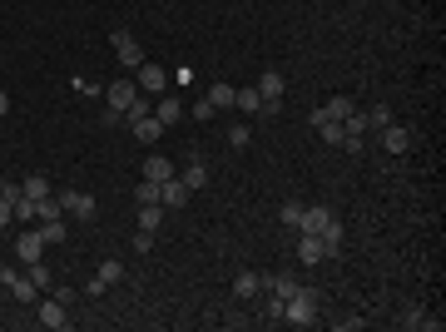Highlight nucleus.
<instances>
[{
	"label": "nucleus",
	"mask_w": 446,
	"mask_h": 332,
	"mask_svg": "<svg viewBox=\"0 0 446 332\" xmlns=\"http://www.w3.org/2000/svg\"><path fill=\"white\" fill-rule=\"evenodd\" d=\"M95 278H100V283H105V288H114V283H119V278H124V268H119V263H114V258H105V263H100V273H95Z\"/></svg>",
	"instance_id": "nucleus-26"
},
{
	"label": "nucleus",
	"mask_w": 446,
	"mask_h": 332,
	"mask_svg": "<svg viewBox=\"0 0 446 332\" xmlns=\"http://www.w3.org/2000/svg\"><path fill=\"white\" fill-rule=\"evenodd\" d=\"M233 110H243V114H263V95H258L253 85H243V90L233 95Z\"/></svg>",
	"instance_id": "nucleus-18"
},
{
	"label": "nucleus",
	"mask_w": 446,
	"mask_h": 332,
	"mask_svg": "<svg viewBox=\"0 0 446 332\" xmlns=\"http://www.w3.org/2000/svg\"><path fill=\"white\" fill-rule=\"evenodd\" d=\"M144 179H149V184H169V179H174V164L154 154V159H144Z\"/></svg>",
	"instance_id": "nucleus-17"
},
{
	"label": "nucleus",
	"mask_w": 446,
	"mask_h": 332,
	"mask_svg": "<svg viewBox=\"0 0 446 332\" xmlns=\"http://www.w3.org/2000/svg\"><path fill=\"white\" fill-rule=\"evenodd\" d=\"M114 55H119L124 70H139V65H144V45H139L134 35H124V30H114Z\"/></svg>",
	"instance_id": "nucleus-5"
},
{
	"label": "nucleus",
	"mask_w": 446,
	"mask_h": 332,
	"mask_svg": "<svg viewBox=\"0 0 446 332\" xmlns=\"http://www.w3.org/2000/svg\"><path fill=\"white\" fill-rule=\"evenodd\" d=\"M20 189H25V199H45V194H50V179H45V174H30Z\"/></svg>",
	"instance_id": "nucleus-22"
},
{
	"label": "nucleus",
	"mask_w": 446,
	"mask_h": 332,
	"mask_svg": "<svg viewBox=\"0 0 446 332\" xmlns=\"http://www.w3.org/2000/svg\"><path fill=\"white\" fill-rule=\"evenodd\" d=\"M129 129H134V139H139V144H159V134H164V124H159L154 114H144V119H134Z\"/></svg>",
	"instance_id": "nucleus-13"
},
{
	"label": "nucleus",
	"mask_w": 446,
	"mask_h": 332,
	"mask_svg": "<svg viewBox=\"0 0 446 332\" xmlns=\"http://www.w3.org/2000/svg\"><path fill=\"white\" fill-rule=\"evenodd\" d=\"M134 85H139V95H164V90H169V75H164L159 65L144 60V65L134 70Z\"/></svg>",
	"instance_id": "nucleus-6"
},
{
	"label": "nucleus",
	"mask_w": 446,
	"mask_h": 332,
	"mask_svg": "<svg viewBox=\"0 0 446 332\" xmlns=\"http://www.w3.org/2000/svg\"><path fill=\"white\" fill-rule=\"evenodd\" d=\"M298 233H318L328 248H342V219H337L328 204H313V209H303V223H298Z\"/></svg>",
	"instance_id": "nucleus-1"
},
{
	"label": "nucleus",
	"mask_w": 446,
	"mask_h": 332,
	"mask_svg": "<svg viewBox=\"0 0 446 332\" xmlns=\"http://www.w3.org/2000/svg\"><path fill=\"white\" fill-rule=\"evenodd\" d=\"M25 273H30V283H35V288H55V273H50L45 263H25Z\"/></svg>",
	"instance_id": "nucleus-23"
},
{
	"label": "nucleus",
	"mask_w": 446,
	"mask_h": 332,
	"mask_svg": "<svg viewBox=\"0 0 446 332\" xmlns=\"http://www.w3.org/2000/svg\"><path fill=\"white\" fill-rule=\"evenodd\" d=\"M154 119H159V124H164V129H169V124H174V119H184V105H179V100H174V95H159V105H154Z\"/></svg>",
	"instance_id": "nucleus-16"
},
{
	"label": "nucleus",
	"mask_w": 446,
	"mask_h": 332,
	"mask_svg": "<svg viewBox=\"0 0 446 332\" xmlns=\"http://www.w3.org/2000/svg\"><path fill=\"white\" fill-rule=\"evenodd\" d=\"M283 323H293V328H313V323H318V298H313V288H298V293L283 303Z\"/></svg>",
	"instance_id": "nucleus-2"
},
{
	"label": "nucleus",
	"mask_w": 446,
	"mask_h": 332,
	"mask_svg": "<svg viewBox=\"0 0 446 332\" xmlns=\"http://www.w3.org/2000/svg\"><path fill=\"white\" fill-rule=\"evenodd\" d=\"M40 253H45V238H40V233L15 238V258H20V263H40Z\"/></svg>",
	"instance_id": "nucleus-12"
},
{
	"label": "nucleus",
	"mask_w": 446,
	"mask_h": 332,
	"mask_svg": "<svg viewBox=\"0 0 446 332\" xmlns=\"http://www.w3.org/2000/svg\"><path fill=\"white\" fill-rule=\"evenodd\" d=\"M40 323H45L50 332H65L75 318H70V308H65L60 298H50V303H40Z\"/></svg>",
	"instance_id": "nucleus-7"
},
{
	"label": "nucleus",
	"mask_w": 446,
	"mask_h": 332,
	"mask_svg": "<svg viewBox=\"0 0 446 332\" xmlns=\"http://www.w3.org/2000/svg\"><path fill=\"white\" fill-rule=\"evenodd\" d=\"M149 248H154V233L139 228V233H134V253H149Z\"/></svg>",
	"instance_id": "nucleus-31"
},
{
	"label": "nucleus",
	"mask_w": 446,
	"mask_h": 332,
	"mask_svg": "<svg viewBox=\"0 0 446 332\" xmlns=\"http://www.w3.org/2000/svg\"><path fill=\"white\" fill-rule=\"evenodd\" d=\"M377 134H382V144H387V154H407V149H412V129H402L397 119H392L387 129H377Z\"/></svg>",
	"instance_id": "nucleus-10"
},
{
	"label": "nucleus",
	"mask_w": 446,
	"mask_h": 332,
	"mask_svg": "<svg viewBox=\"0 0 446 332\" xmlns=\"http://www.w3.org/2000/svg\"><path fill=\"white\" fill-rule=\"evenodd\" d=\"M233 293H238V303L258 298V293H263V273H238V278H233Z\"/></svg>",
	"instance_id": "nucleus-15"
},
{
	"label": "nucleus",
	"mask_w": 446,
	"mask_h": 332,
	"mask_svg": "<svg viewBox=\"0 0 446 332\" xmlns=\"http://www.w3.org/2000/svg\"><path fill=\"white\" fill-rule=\"evenodd\" d=\"M362 328H367L362 318H342V323H337V332H362Z\"/></svg>",
	"instance_id": "nucleus-33"
},
{
	"label": "nucleus",
	"mask_w": 446,
	"mask_h": 332,
	"mask_svg": "<svg viewBox=\"0 0 446 332\" xmlns=\"http://www.w3.org/2000/svg\"><path fill=\"white\" fill-rule=\"evenodd\" d=\"M362 119H367V129H387V124H392V110H387V105H372Z\"/></svg>",
	"instance_id": "nucleus-24"
},
{
	"label": "nucleus",
	"mask_w": 446,
	"mask_h": 332,
	"mask_svg": "<svg viewBox=\"0 0 446 332\" xmlns=\"http://www.w3.org/2000/svg\"><path fill=\"white\" fill-rule=\"evenodd\" d=\"M278 219H283V228H293V233H298V223H303V204H283V209H278Z\"/></svg>",
	"instance_id": "nucleus-27"
},
{
	"label": "nucleus",
	"mask_w": 446,
	"mask_h": 332,
	"mask_svg": "<svg viewBox=\"0 0 446 332\" xmlns=\"http://www.w3.org/2000/svg\"><path fill=\"white\" fill-rule=\"evenodd\" d=\"M253 90L263 95V114H258V119H273V114H278V105H283V75H273V70H268V75H258V85H253Z\"/></svg>",
	"instance_id": "nucleus-4"
},
{
	"label": "nucleus",
	"mask_w": 446,
	"mask_h": 332,
	"mask_svg": "<svg viewBox=\"0 0 446 332\" xmlns=\"http://www.w3.org/2000/svg\"><path fill=\"white\" fill-rule=\"evenodd\" d=\"M134 199H139V204H159V184H149V179H144V184L134 189Z\"/></svg>",
	"instance_id": "nucleus-29"
},
{
	"label": "nucleus",
	"mask_w": 446,
	"mask_h": 332,
	"mask_svg": "<svg viewBox=\"0 0 446 332\" xmlns=\"http://www.w3.org/2000/svg\"><path fill=\"white\" fill-rule=\"evenodd\" d=\"M35 233L45 238V248H55V243H65V219H45Z\"/></svg>",
	"instance_id": "nucleus-19"
},
{
	"label": "nucleus",
	"mask_w": 446,
	"mask_h": 332,
	"mask_svg": "<svg viewBox=\"0 0 446 332\" xmlns=\"http://www.w3.org/2000/svg\"><path fill=\"white\" fill-rule=\"evenodd\" d=\"M5 114H10V95L0 90V119H5Z\"/></svg>",
	"instance_id": "nucleus-35"
},
{
	"label": "nucleus",
	"mask_w": 446,
	"mask_h": 332,
	"mask_svg": "<svg viewBox=\"0 0 446 332\" xmlns=\"http://www.w3.org/2000/svg\"><path fill=\"white\" fill-rule=\"evenodd\" d=\"M318 134H323V144H342V124H337V119H318Z\"/></svg>",
	"instance_id": "nucleus-25"
},
{
	"label": "nucleus",
	"mask_w": 446,
	"mask_h": 332,
	"mask_svg": "<svg viewBox=\"0 0 446 332\" xmlns=\"http://www.w3.org/2000/svg\"><path fill=\"white\" fill-rule=\"evenodd\" d=\"M422 318H427V313H422V308H407V313H402V318H397V323H402V328H422Z\"/></svg>",
	"instance_id": "nucleus-32"
},
{
	"label": "nucleus",
	"mask_w": 446,
	"mask_h": 332,
	"mask_svg": "<svg viewBox=\"0 0 446 332\" xmlns=\"http://www.w3.org/2000/svg\"><path fill=\"white\" fill-rule=\"evenodd\" d=\"M352 110H357V100H352V95H333V100H328L323 110L313 114V124H318V119H337V124H342V119H347Z\"/></svg>",
	"instance_id": "nucleus-11"
},
{
	"label": "nucleus",
	"mask_w": 446,
	"mask_h": 332,
	"mask_svg": "<svg viewBox=\"0 0 446 332\" xmlns=\"http://www.w3.org/2000/svg\"><path fill=\"white\" fill-rule=\"evenodd\" d=\"M179 179H184V184H189V194H199V189H204V184H209V164H204V159H189V164H184V174H179Z\"/></svg>",
	"instance_id": "nucleus-14"
},
{
	"label": "nucleus",
	"mask_w": 446,
	"mask_h": 332,
	"mask_svg": "<svg viewBox=\"0 0 446 332\" xmlns=\"http://www.w3.org/2000/svg\"><path fill=\"white\" fill-rule=\"evenodd\" d=\"M15 219H35V199L20 194V199H15Z\"/></svg>",
	"instance_id": "nucleus-30"
},
{
	"label": "nucleus",
	"mask_w": 446,
	"mask_h": 332,
	"mask_svg": "<svg viewBox=\"0 0 446 332\" xmlns=\"http://www.w3.org/2000/svg\"><path fill=\"white\" fill-rule=\"evenodd\" d=\"M228 144H233V149H248V144H253V129H248V124H238V129L228 134Z\"/></svg>",
	"instance_id": "nucleus-28"
},
{
	"label": "nucleus",
	"mask_w": 446,
	"mask_h": 332,
	"mask_svg": "<svg viewBox=\"0 0 446 332\" xmlns=\"http://www.w3.org/2000/svg\"><path fill=\"white\" fill-rule=\"evenodd\" d=\"M189 199H194V194H189V184H184L179 174H174L169 184H159V204H164V209H184Z\"/></svg>",
	"instance_id": "nucleus-8"
},
{
	"label": "nucleus",
	"mask_w": 446,
	"mask_h": 332,
	"mask_svg": "<svg viewBox=\"0 0 446 332\" xmlns=\"http://www.w3.org/2000/svg\"><path fill=\"white\" fill-rule=\"evenodd\" d=\"M233 95H238L233 85H214V90H209V105H214V110H233Z\"/></svg>",
	"instance_id": "nucleus-21"
},
{
	"label": "nucleus",
	"mask_w": 446,
	"mask_h": 332,
	"mask_svg": "<svg viewBox=\"0 0 446 332\" xmlns=\"http://www.w3.org/2000/svg\"><path fill=\"white\" fill-rule=\"evenodd\" d=\"M298 258H303V263L313 268V263H323V258H333V248H328V243H323L318 233H303V238H298Z\"/></svg>",
	"instance_id": "nucleus-9"
},
{
	"label": "nucleus",
	"mask_w": 446,
	"mask_h": 332,
	"mask_svg": "<svg viewBox=\"0 0 446 332\" xmlns=\"http://www.w3.org/2000/svg\"><path fill=\"white\" fill-rule=\"evenodd\" d=\"M60 199V209L70 214V219H80V223H90L95 214H100V204H95V194H80V189H65V194H55Z\"/></svg>",
	"instance_id": "nucleus-3"
},
{
	"label": "nucleus",
	"mask_w": 446,
	"mask_h": 332,
	"mask_svg": "<svg viewBox=\"0 0 446 332\" xmlns=\"http://www.w3.org/2000/svg\"><path fill=\"white\" fill-rule=\"evenodd\" d=\"M159 223H164V204H139V228L159 233Z\"/></svg>",
	"instance_id": "nucleus-20"
},
{
	"label": "nucleus",
	"mask_w": 446,
	"mask_h": 332,
	"mask_svg": "<svg viewBox=\"0 0 446 332\" xmlns=\"http://www.w3.org/2000/svg\"><path fill=\"white\" fill-rule=\"evenodd\" d=\"M10 219H15V204H10V199H0V228H5Z\"/></svg>",
	"instance_id": "nucleus-34"
}]
</instances>
